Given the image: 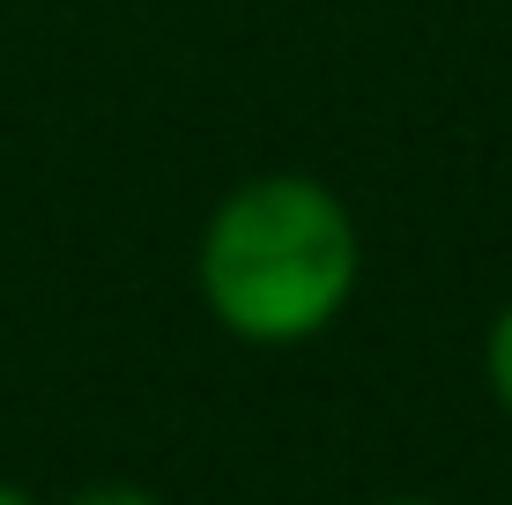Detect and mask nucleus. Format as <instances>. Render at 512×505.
<instances>
[{"mask_svg": "<svg viewBox=\"0 0 512 505\" xmlns=\"http://www.w3.org/2000/svg\"><path fill=\"white\" fill-rule=\"evenodd\" d=\"M357 283V231L312 179H260L216 208L201 238V290L245 342H305Z\"/></svg>", "mask_w": 512, "mask_h": 505, "instance_id": "f257e3e1", "label": "nucleus"}, {"mask_svg": "<svg viewBox=\"0 0 512 505\" xmlns=\"http://www.w3.org/2000/svg\"><path fill=\"white\" fill-rule=\"evenodd\" d=\"M490 387H498V402L512 409V305L498 312V327H490Z\"/></svg>", "mask_w": 512, "mask_h": 505, "instance_id": "f03ea898", "label": "nucleus"}, {"mask_svg": "<svg viewBox=\"0 0 512 505\" xmlns=\"http://www.w3.org/2000/svg\"><path fill=\"white\" fill-rule=\"evenodd\" d=\"M75 505H156V498L134 491V483H97V491H82Z\"/></svg>", "mask_w": 512, "mask_h": 505, "instance_id": "7ed1b4c3", "label": "nucleus"}, {"mask_svg": "<svg viewBox=\"0 0 512 505\" xmlns=\"http://www.w3.org/2000/svg\"><path fill=\"white\" fill-rule=\"evenodd\" d=\"M0 505H38V498H23L15 483H0Z\"/></svg>", "mask_w": 512, "mask_h": 505, "instance_id": "20e7f679", "label": "nucleus"}, {"mask_svg": "<svg viewBox=\"0 0 512 505\" xmlns=\"http://www.w3.org/2000/svg\"><path fill=\"white\" fill-rule=\"evenodd\" d=\"M394 505H431V498H394Z\"/></svg>", "mask_w": 512, "mask_h": 505, "instance_id": "39448f33", "label": "nucleus"}]
</instances>
